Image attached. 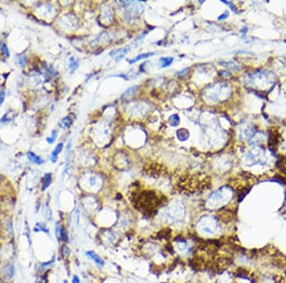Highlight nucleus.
Returning a JSON list of instances; mask_svg holds the SVG:
<instances>
[{"instance_id":"4be33fe9","label":"nucleus","mask_w":286,"mask_h":283,"mask_svg":"<svg viewBox=\"0 0 286 283\" xmlns=\"http://www.w3.org/2000/svg\"><path fill=\"white\" fill-rule=\"evenodd\" d=\"M60 239H62L63 241H68V234H67V231L64 229V228H61V234H60Z\"/></svg>"},{"instance_id":"1a4fd4ad","label":"nucleus","mask_w":286,"mask_h":283,"mask_svg":"<svg viewBox=\"0 0 286 283\" xmlns=\"http://www.w3.org/2000/svg\"><path fill=\"white\" fill-rule=\"evenodd\" d=\"M51 182H52V174L50 173H47L44 174V177H43V182H42V188L41 190L42 191H45L47 188L50 186Z\"/></svg>"},{"instance_id":"9b49d317","label":"nucleus","mask_w":286,"mask_h":283,"mask_svg":"<svg viewBox=\"0 0 286 283\" xmlns=\"http://www.w3.org/2000/svg\"><path fill=\"white\" fill-rule=\"evenodd\" d=\"M177 135L179 138V140L181 141H185L187 138H189V132H188L186 129H179L177 132Z\"/></svg>"},{"instance_id":"aec40b11","label":"nucleus","mask_w":286,"mask_h":283,"mask_svg":"<svg viewBox=\"0 0 286 283\" xmlns=\"http://www.w3.org/2000/svg\"><path fill=\"white\" fill-rule=\"evenodd\" d=\"M60 234H61V227L59 222H56V224H55V237H56L57 241H59V239H60Z\"/></svg>"},{"instance_id":"39448f33","label":"nucleus","mask_w":286,"mask_h":283,"mask_svg":"<svg viewBox=\"0 0 286 283\" xmlns=\"http://www.w3.org/2000/svg\"><path fill=\"white\" fill-rule=\"evenodd\" d=\"M129 51V48H121V49H117L112 51H110V56H113L116 58V60L122 59L125 56V54Z\"/></svg>"},{"instance_id":"412c9836","label":"nucleus","mask_w":286,"mask_h":283,"mask_svg":"<svg viewBox=\"0 0 286 283\" xmlns=\"http://www.w3.org/2000/svg\"><path fill=\"white\" fill-rule=\"evenodd\" d=\"M56 136H57L56 131H53L52 132V135L47 138V142H48L49 144H53L54 141H55V139H56Z\"/></svg>"},{"instance_id":"4468645a","label":"nucleus","mask_w":286,"mask_h":283,"mask_svg":"<svg viewBox=\"0 0 286 283\" xmlns=\"http://www.w3.org/2000/svg\"><path fill=\"white\" fill-rule=\"evenodd\" d=\"M72 119L71 117H64L60 123H59V126H60L61 128H64V129H67V128H69L71 125H72Z\"/></svg>"},{"instance_id":"423d86ee","label":"nucleus","mask_w":286,"mask_h":283,"mask_svg":"<svg viewBox=\"0 0 286 283\" xmlns=\"http://www.w3.org/2000/svg\"><path fill=\"white\" fill-rule=\"evenodd\" d=\"M14 274V265H7L4 267L3 269V276L7 279H9V278H12V276Z\"/></svg>"},{"instance_id":"a878e982","label":"nucleus","mask_w":286,"mask_h":283,"mask_svg":"<svg viewBox=\"0 0 286 283\" xmlns=\"http://www.w3.org/2000/svg\"><path fill=\"white\" fill-rule=\"evenodd\" d=\"M4 99H5V92L3 89H0V106L3 104Z\"/></svg>"},{"instance_id":"c85d7f7f","label":"nucleus","mask_w":286,"mask_h":283,"mask_svg":"<svg viewBox=\"0 0 286 283\" xmlns=\"http://www.w3.org/2000/svg\"><path fill=\"white\" fill-rule=\"evenodd\" d=\"M188 70H189V69H184V70H183L182 72H177V75H181V76H183V75H184L186 74V72H188Z\"/></svg>"},{"instance_id":"ddd939ff","label":"nucleus","mask_w":286,"mask_h":283,"mask_svg":"<svg viewBox=\"0 0 286 283\" xmlns=\"http://www.w3.org/2000/svg\"><path fill=\"white\" fill-rule=\"evenodd\" d=\"M174 61V58L173 57H170V56H167V57H161L159 59V63H160V66L162 68H166V67H168L170 66L171 64L173 63Z\"/></svg>"},{"instance_id":"5701e85b","label":"nucleus","mask_w":286,"mask_h":283,"mask_svg":"<svg viewBox=\"0 0 286 283\" xmlns=\"http://www.w3.org/2000/svg\"><path fill=\"white\" fill-rule=\"evenodd\" d=\"M44 216H45V217L47 218V219H49V220L52 218V212H51V210H50V208L48 207V206H46V207H45Z\"/></svg>"},{"instance_id":"c756f323","label":"nucleus","mask_w":286,"mask_h":283,"mask_svg":"<svg viewBox=\"0 0 286 283\" xmlns=\"http://www.w3.org/2000/svg\"><path fill=\"white\" fill-rule=\"evenodd\" d=\"M63 283H68V281H67V280H64V281H63Z\"/></svg>"},{"instance_id":"2eb2a0df","label":"nucleus","mask_w":286,"mask_h":283,"mask_svg":"<svg viewBox=\"0 0 286 283\" xmlns=\"http://www.w3.org/2000/svg\"><path fill=\"white\" fill-rule=\"evenodd\" d=\"M78 65H79V63H78L77 59H76L75 57H74V56L70 57V59H69V67L71 69L72 72H74L76 69H77Z\"/></svg>"},{"instance_id":"393cba45","label":"nucleus","mask_w":286,"mask_h":283,"mask_svg":"<svg viewBox=\"0 0 286 283\" xmlns=\"http://www.w3.org/2000/svg\"><path fill=\"white\" fill-rule=\"evenodd\" d=\"M61 253H62V255H63L64 256L69 255V254H70V249L68 248L67 246L64 245V246L61 248Z\"/></svg>"},{"instance_id":"7ed1b4c3","label":"nucleus","mask_w":286,"mask_h":283,"mask_svg":"<svg viewBox=\"0 0 286 283\" xmlns=\"http://www.w3.org/2000/svg\"><path fill=\"white\" fill-rule=\"evenodd\" d=\"M184 207L181 204L174 203L173 205L169 206L168 209H166L165 212V218L170 222H177L182 220L183 216H184Z\"/></svg>"},{"instance_id":"dca6fc26","label":"nucleus","mask_w":286,"mask_h":283,"mask_svg":"<svg viewBox=\"0 0 286 283\" xmlns=\"http://www.w3.org/2000/svg\"><path fill=\"white\" fill-rule=\"evenodd\" d=\"M88 185L90 186V189H93V188H97V185H98V182H97V177L96 175H91L89 178H88Z\"/></svg>"},{"instance_id":"6e6552de","label":"nucleus","mask_w":286,"mask_h":283,"mask_svg":"<svg viewBox=\"0 0 286 283\" xmlns=\"http://www.w3.org/2000/svg\"><path fill=\"white\" fill-rule=\"evenodd\" d=\"M156 53H153V51H152V53H146V54H138V56H135L134 58H132L129 60V63L130 64H133V63H135V62H138L139 61V60H142V59H145V58H148V57H150V56H153V54H155Z\"/></svg>"},{"instance_id":"6ab92c4d","label":"nucleus","mask_w":286,"mask_h":283,"mask_svg":"<svg viewBox=\"0 0 286 283\" xmlns=\"http://www.w3.org/2000/svg\"><path fill=\"white\" fill-rule=\"evenodd\" d=\"M16 61H17V64L19 66H25V64H26L27 62V57H26V55L25 54H21V55H18L17 58H16Z\"/></svg>"},{"instance_id":"b1692460","label":"nucleus","mask_w":286,"mask_h":283,"mask_svg":"<svg viewBox=\"0 0 286 283\" xmlns=\"http://www.w3.org/2000/svg\"><path fill=\"white\" fill-rule=\"evenodd\" d=\"M1 49H2V53H3V54L5 55V56L9 57V56H10V51H9V49H8V47H7L5 44H3V45H2V47H1Z\"/></svg>"},{"instance_id":"0eeeda50","label":"nucleus","mask_w":286,"mask_h":283,"mask_svg":"<svg viewBox=\"0 0 286 283\" xmlns=\"http://www.w3.org/2000/svg\"><path fill=\"white\" fill-rule=\"evenodd\" d=\"M63 149V143H59L56 147L54 148V150L52 152V154H51V160H52L53 163H55L57 160V156H58V153L62 151Z\"/></svg>"},{"instance_id":"f257e3e1","label":"nucleus","mask_w":286,"mask_h":283,"mask_svg":"<svg viewBox=\"0 0 286 283\" xmlns=\"http://www.w3.org/2000/svg\"><path fill=\"white\" fill-rule=\"evenodd\" d=\"M195 229L201 235L205 237H215L219 235L221 227L219 221L214 216H203L199 218L195 225Z\"/></svg>"},{"instance_id":"7c9ffc66","label":"nucleus","mask_w":286,"mask_h":283,"mask_svg":"<svg viewBox=\"0 0 286 283\" xmlns=\"http://www.w3.org/2000/svg\"><path fill=\"white\" fill-rule=\"evenodd\" d=\"M285 200H286V192H285Z\"/></svg>"},{"instance_id":"9d476101","label":"nucleus","mask_w":286,"mask_h":283,"mask_svg":"<svg viewBox=\"0 0 286 283\" xmlns=\"http://www.w3.org/2000/svg\"><path fill=\"white\" fill-rule=\"evenodd\" d=\"M27 157L30 161H32L33 163H35V164H42V163L44 162L39 156H36V154L33 153V152H29L27 153Z\"/></svg>"},{"instance_id":"f3484780","label":"nucleus","mask_w":286,"mask_h":283,"mask_svg":"<svg viewBox=\"0 0 286 283\" xmlns=\"http://www.w3.org/2000/svg\"><path fill=\"white\" fill-rule=\"evenodd\" d=\"M179 121H180V119H179V117H178L177 114H173V115H171V117H169V123H170V125H172L174 127L177 126L178 124H179Z\"/></svg>"},{"instance_id":"f8f14e48","label":"nucleus","mask_w":286,"mask_h":283,"mask_svg":"<svg viewBox=\"0 0 286 283\" xmlns=\"http://www.w3.org/2000/svg\"><path fill=\"white\" fill-rule=\"evenodd\" d=\"M136 89H138V87H135H135H132L130 89H128L127 91L121 96V98H122V99H129L131 96H135V93L136 91Z\"/></svg>"},{"instance_id":"cd10ccee","label":"nucleus","mask_w":286,"mask_h":283,"mask_svg":"<svg viewBox=\"0 0 286 283\" xmlns=\"http://www.w3.org/2000/svg\"><path fill=\"white\" fill-rule=\"evenodd\" d=\"M72 283H80L79 278H78V276H72Z\"/></svg>"},{"instance_id":"f03ea898","label":"nucleus","mask_w":286,"mask_h":283,"mask_svg":"<svg viewBox=\"0 0 286 283\" xmlns=\"http://www.w3.org/2000/svg\"><path fill=\"white\" fill-rule=\"evenodd\" d=\"M234 195V192L229 186H224L214 192L208 197L206 206L207 208L215 210L222 208L224 205L230 202Z\"/></svg>"},{"instance_id":"bb28decb","label":"nucleus","mask_w":286,"mask_h":283,"mask_svg":"<svg viewBox=\"0 0 286 283\" xmlns=\"http://www.w3.org/2000/svg\"><path fill=\"white\" fill-rule=\"evenodd\" d=\"M228 15H229V12H224L222 14L219 16V18H217V19H219V20H224V19L227 18Z\"/></svg>"},{"instance_id":"20e7f679","label":"nucleus","mask_w":286,"mask_h":283,"mask_svg":"<svg viewBox=\"0 0 286 283\" xmlns=\"http://www.w3.org/2000/svg\"><path fill=\"white\" fill-rule=\"evenodd\" d=\"M86 255L89 257L90 259H92L93 262H95L96 264H97L98 266H100V267H103L104 266V260L101 258V257L96 254V253H95L93 251H87L86 252Z\"/></svg>"},{"instance_id":"a211bd4d","label":"nucleus","mask_w":286,"mask_h":283,"mask_svg":"<svg viewBox=\"0 0 286 283\" xmlns=\"http://www.w3.org/2000/svg\"><path fill=\"white\" fill-rule=\"evenodd\" d=\"M33 231L35 232H45L46 234H49V230L48 228L43 224V223H37V224L35 226V228H33Z\"/></svg>"}]
</instances>
